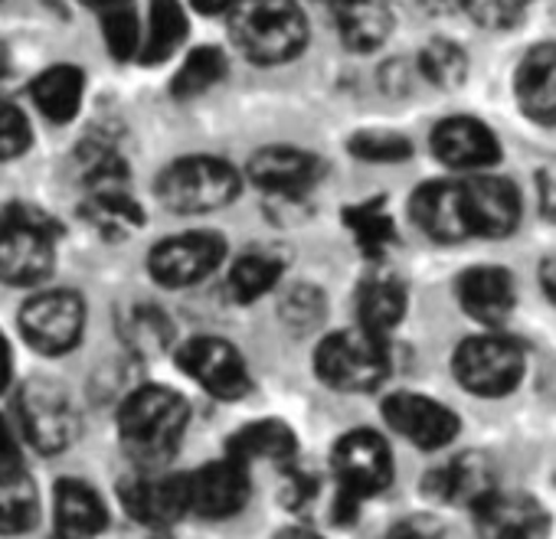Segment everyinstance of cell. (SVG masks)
Segmentation results:
<instances>
[{
	"mask_svg": "<svg viewBox=\"0 0 556 539\" xmlns=\"http://www.w3.org/2000/svg\"><path fill=\"white\" fill-rule=\"evenodd\" d=\"M190 409L180 393L167 386L131 389L118 409V435L131 461L141 467H161L187 432Z\"/></svg>",
	"mask_w": 556,
	"mask_h": 539,
	"instance_id": "1",
	"label": "cell"
},
{
	"mask_svg": "<svg viewBox=\"0 0 556 539\" xmlns=\"http://www.w3.org/2000/svg\"><path fill=\"white\" fill-rule=\"evenodd\" d=\"M229 27L245 60L262 66L289 63L308 43V17L299 0H236Z\"/></svg>",
	"mask_w": 556,
	"mask_h": 539,
	"instance_id": "2",
	"label": "cell"
},
{
	"mask_svg": "<svg viewBox=\"0 0 556 539\" xmlns=\"http://www.w3.org/2000/svg\"><path fill=\"white\" fill-rule=\"evenodd\" d=\"M60 226L37 206L11 203L0 209V282L40 285L56 261Z\"/></svg>",
	"mask_w": 556,
	"mask_h": 539,
	"instance_id": "3",
	"label": "cell"
},
{
	"mask_svg": "<svg viewBox=\"0 0 556 539\" xmlns=\"http://www.w3.org/2000/svg\"><path fill=\"white\" fill-rule=\"evenodd\" d=\"M315 373L338 393H370L390 373L387 341L364 331H338L315 350Z\"/></svg>",
	"mask_w": 556,
	"mask_h": 539,
	"instance_id": "4",
	"label": "cell"
},
{
	"mask_svg": "<svg viewBox=\"0 0 556 539\" xmlns=\"http://www.w3.org/2000/svg\"><path fill=\"white\" fill-rule=\"evenodd\" d=\"M239 190V170L206 154L184 157L157 177V196L170 213H213L229 206Z\"/></svg>",
	"mask_w": 556,
	"mask_h": 539,
	"instance_id": "5",
	"label": "cell"
},
{
	"mask_svg": "<svg viewBox=\"0 0 556 539\" xmlns=\"http://www.w3.org/2000/svg\"><path fill=\"white\" fill-rule=\"evenodd\" d=\"M455 380L481 399H497L517 389L523 376V354L514 341L507 337H471L455 350L452 360Z\"/></svg>",
	"mask_w": 556,
	"mask_h": 539,
	"instance_id": "6",
	"label": "cell"
},
{
	"mask_svg": "<svg viewBox=\"0 0 556 539\" xmlns=\"http://www.w3.org/2000/svg\"><path fill=\"white\" fill-rule=\"evenodd\" d=\"M334 474H338V497L351 503H364L367 497H377L393 480V458L387 441L377 432L357 428L348 432L331 454Z\"/></svg>",
	"mask_w": 556,
	"mask_h": 539,
	"instance_id": "7",
	"label": "cell"
},
{
	"mask_svg": "<svg viewBox=\"0 0 556 539\" xmlns=\"http://www.w3.org/2000/svg\"><path fill=\"white\" fill-rule=\"evenodd\" d=\"M17 412H21V425H24L27 441L43 454H56V451L70 448L76 432H79L76 409H73L66 389L56 386L53 380L27 383L21 389Z\"/></svg>",
	"mask_w": 556,
	"mask_h": 539,
	"instance_id": "8",
	"label": "cell"
},
{
	"mask_svg": "<svg viewBox=\"0 0 556 539\" xmlns=\"http://www.w3.org/2000/svg\"><path fill=\"white\" fill-rule=\"evenodd\" d=\"M21 331L40 354H66L83 341L86 301L73 292H40L21 311Z\"/></svg>",
	"mask_w": 556,
	"mask_h": 539,
	"instance_id": "9",
	"label": "cell"
},
{
	"mask_svg": "<svg viewBox=\"0 0 556 539\" xmlns=\"http://www.w3.org/2000/svg\"><path fill=\"white\" fill-rule=\"evenodd\" d=\"M226 258V242L219 232H180L151 248V279L164 288H187L213 275Z\"/></svg>",
	"mask_w": 556,
	"mask_h": 539,
	"instance_id": "10",
	"label": "cell"
},
{
	"mask_svg": "<svg viewBox=\"0 0 556 539\" xmlns=\"http://www.w3.org/2000/svg\"><path fill=\"white\" fill-rule=\"evenodd\" d=\"M177 367L216 399H242L252 386L242 354L219 337H193L177 350Z\"/></svg>",
	"mask_w": 556,
	"mask_h": 539,
	"instance_id": "11",
	"label": "cell"
},
{
	"mask_svg": "<svg viewBox=\"0 0 556 539\" xmlns=\"http://www.w3.org/2000/svg\"><path fill=\"white\" fill-rule=\"evenodd\" d=\"M481 539H549L546 506L523 490L494 487L471 506Z\"/></svg>",
	"mask_w": 556,
	"mask_h": 539,
	"instance_id": "12",
	"label": "cell"
},
{
	"mask_svg": "<svg viewBox=\"0 0 556 539\" xmlns=\"http://www.w3.org/2000/svg\"><path fill=\"white\" fill-rule=\"evenodd\" d=\"M118 497L125 513L151 529H170L180 516H187L184 474H161L154 467H144L122 480Z\"/></svg>",
	"mask_w": 556,
	"mask_h": 539,
	"instance_id": "13",
	"label": "cell"
},
{
	"mask_svg": "<svg viewBox=\"0 0 556 539\" xmlns=\"http://www.w3.org/2000/svg\"><path fill=\"white\" fill-rule=\"evenodd\" d=\"M383 415L393 432H400L406 441H413L422 451L445 448L462 428L458 415L448 406L419 393H393L383 402Z\"/></svg>",
	"mask_w": 556,
	"mask_h": 539,
	"instance_id": "14",
	"label": "cell"
},
{
	"mask_svg": "<svg viewBox=\"0 0 556 539\" xmlns=\"http://www.w3.org/2000/svg\"><path fill=\"white\" fill-rule=\"evenodd\" d=\"M184 487H187V513H200L213 519L239 513L249 500V474L245 464H239L236 458L210 461L200 471L184 474Z\"/></svg>",
	"mask_w": 556,
	"mask_h": 539,
	"instance_id": "15",
	"label": "cell"
},
{
	"mask_svg": "<svg viewBox=\"0 0 556 539\" xmlns=\"http://www.w3.org/2000/svg\"><path fill=\"white\" fill-rule=\"evenodd\" d=\"M245 174L258 190H265L271 196H282V200H295L318 183L321 161L302 147L275 144V147L255 151Z\"/></svg>",
	"mask_w": 556,
	"mask_h": 539,
	"instance_id": "16",
	"label": "cell"
},
{
	"mask_svg": "<svg viewBox=\"0 0 556 539\" xmlns=\"http://www.w3.org/2000/svg\"><path fill=\"white\" fill-rule=\"evenodd\" d=\"M462 196H465L471 235L504 239L517 229L520 196H517L514 183H507L501 177H471L462 183Z\"/></svg>",
	"mask_w": 556,
	"mask_h": 539,
	"instance_id": "17",
	"label": "cell"
},
{
	"mask_svg": "<svg viewBox=\"0 0 556 539\" xmlns=\"http://www.w3.org/2000/svg\"><path fill=\"white\" fill-rule=\"evenodd\" d=\"M494 467L484 454H458L452 458L448 464L435 467L426 474L422 480V490L429 500H439V503H452V506H475L481 497H488L494 490Z\"/></svg>",
	"mask_w": 556,
	"mask_h": 539,
	"instance_id": "18",
	"label": "cell"
},
{
	"mask_svg": "<svg viewBox=\"0 0 556 539\" xmlns=\"http://www.w3.org/2000/svg\"><path fill=\"white\" fill-rule=\"evenodd\" d=\"M413 219L435 242H462L471 235L462 183L452 180H432L419 187L413 196Z\"/></svg>",
	"mask_w": 556,
	"mask_h": 539,
	"instance_id": "19",
	"label": "cell"
},
{
	"mask_svg": "<svg viewBox=\"0 0 556 539\" xmlns=\"http://www.w3.org/2000/svg\"><path fill=\"white\" fill-rule=\"evenodd\" d=\"M432 151L442 164L455 170H481L491 167L501 154L497 138L488 125L475 118H445L432 131Z\"/></svg>",
	"mask_w": 556,
	"mask_h": 539,
	"instance_id": "20",
	"label": "cell"
},
{
	"mask_svg": "<svg viewBox=\"0 0 556 539\" xmlns=\"http://www.w3.org/2000/svg\"><path fill=\"white\" fill-rule=\"evenodd\" d=\"M514 92L533 121L556 125V43H543L523 56L514 76Z\"/></svg>",
	"mask_w": 556,
	"mask_h": 539,
	"instance_id": "21",
	"label": "cell"
},
{
	"mask_svg": "<svg viewBox=\"0 0 556 539\" xmlns=\"http://www.w3.org/2000/svg\"><path fill=\"white\" fill-rule=\"evenodd\" d=\"M458 301L478 324L497 328L514 311V279L504 268H471L458 279Z\"/></svg>",
	"mask_w": 556,
	"mask_h": 539,
	"instance_id": "22",
	"label": "cell"
},
{
	"mask_svg": "<svg viewBox=\"0 0 556 539\" xmlns=\"http://www.w3.org/2000/svg\"><path fill=\"white\" fill-rule=\"evenodd\" d=\"M56 526L63 539H96L109 526V510L96 487L83 480H63L56 487Z\"/></svg>",
	"mask_w": 556,
	"mask_h": 539,
	"instance_id": "23",
	"label": "cell"
},
{
	"mask_svg": "<svg viewBox=\"0 0 556 539\" xmlns=\"http://www.w3.org/2000/svg\"><path fill=\"white\" fill-rule=\"evenodd\" d=\"M299 451L295 432L278 422V419H262V422H249L245 428H239L229 441V458H236L239 464H252V461H271V464H289Z\"/></svg>",
	"mask_w": 556,
	"mask_h": 539,
	"instance_id": "24",
	"label": "cell"
},
{
	"mask_svg": "<svg viewBox=\"0 0 556 539\" xmlns=\"http://www.w3.org/2000/svg\"><path fill=\"white\" fill-rule=\"evenodd\" d=\"M83 216L89 219L92 229H99L105 239H125L135 229L144 226L141 206L128 196L125 183L112 187H89V196L83 203Z\"/></svg>",
	"mask_w": 556,
	"mask_h": 539,
	"instance_id": "25",
	"label": "cell"
},
{
	"mask_svg": "<svg viewBox=\"0 0 556 539\" xmlns=\"http://www.w3.org/2000/svg\"><path fill=\"white\" fill-rule=\"evenodd\" d=\"M338 27L341 40L354 53H370L387 43L393 30V11L387 0H348V4H338Z\"/></svg>",
	"mask_w": 556,
	"mask_h": 539,
	"instance_id": "26",
	"label": "cell"
},
{
	"mask_svg": "<svg viewBox=\"0 0 556 539\" xmlns=\"http://www.w3.org/2000/svg\"><path fill=\"white\" fill-rule=\"evenodd\" d=\"M406 315V288L393 275H374L357 292V318L364 331L387 341V334L403 321Z\"/></svg>",
	"mask_w": 556,
	"mask_h": 539,
	"instance_id": "27",
	"label": "cell"
},
{
	"mask_svg": "<svg viewBox=\"0 0 556 539\" xmlns=\"http://www.w3.org/2000/svg\"><path fill=\"white\" fill-rule=\"evenodd\" d=\"M83 92H86V76L76 66H50L34 79V102L56 125L76 118L83 105Z\"/></svg>",
	"mask_w": 556,
	"mask_h": 539,
	"instance_id": "28",
	"label": "cell"
},
{
	"mask_svg": "<svg viewBox=\"0 0 556 539\" xmlns=\"http://www.w3.org/2000/svg\"><path fill=\"white\" fill-rule=\"evenodd\" d=\"M282 272H286L282 255H275L268 248H252L239 255L229 268V295L239 305H252L282 282Z\"/></svg>",
	"mask_w": 556,
	"mask_h": 539,
	"instance_id": "29",
	"label": "cell"
},
{
	"mask_svg": "<svg viewBox=\"0 0 556 539\" xmlns=\"http://www.w3.org/2000/svg\"><path fill=\"white\" fill-rule=\"evenodd\" d=\"M344 226L367 258H383L396 245V222L383 200H367L344 209Z\"/></svg>",
	"mask_w": 556,
	"mask_h": 539,
	"instance_id": "30",
	"label": "cell"
},
{
	"mask_svg": "<svg viewBox=\"0 0 556 539\" xmlns=\"http://www.w3.org/2000/svg\"><path fill=\"white\" fill-rule=\"evenodd\" d=\"M187 40V14L180 0H151V17H148V37L141 47L144 63H164L170 60L180 43Z\"/></svg>",
	"mask_w": 556,
	"mask_h": 539,
	"instance_id": "31",
	"label": "cell"
},
{
	"mask_svg": "<svg viewBox=\"0 0 556 539\" xmlns=\"http://www.w3.org/2000/svg\"><path fill=\"white\" fill-rule=\"evenodd\" d=\"M37 513H40V500L27 471L0 477V532L4 536L27 532L37 523Z\"/></svg>",
	"mask_w": 556,
	"mask_h": 539,
	"instance_id": "32",
	"label": "cell"
},
{
	"mask_svg": "<svg viewBox=\"0 0 556 539\" xmlns=\"http://www.w3.org/2000/svg\"><path fill=\"white\" fill-rule=\"evenodd\" d=\"M125 341H128V347H131L135 357L154 360V357H161V354L170 347L174 328H170V321L164 318V311H157V308H151V305H141V308H135V311L128 315V321H125Z\"/></svg>",
	"mask_w": 556,
	"mask_h": 539,
	"instance_id": "33",
	"label": "cell"
},
{
	"mask_svg": "<svg viewBox=\"0 0 556 539\" xmlns=\"http://www.w3.org/2000/svg\"><path fill=\"white\" fill-rule=\"evenodd\" d=\"M226 76V56L219 50H210V47H200L193 50L184 66L177 69L174 82H170V92L177 99H197L203 95L206 89H213L219 79Z\"/></svg>",
	"mask_w": 556,
	"mask_h": 539,
	"instance_id": "34",
	"label": "cell"
},
{
	"mask_svg": "<svg viewBox=\"0 0 556 539\" xmlns=\"http://www.w3.org/2000/svg\"><path fill=\"white\" fill-rule=\"evenodd\" d=\"M102 37H105V47L112 50V56L122 63L135 60L141 53V27H138V14L131 11L128 0L102 8Z\"/></svg>",
	"mask_w": 556,
	"mask_h": 539,
	"instance_id": "35",
	"label": "cell"
},
{
	"mask_svg": "<svg viewBox=\"0 0 556 539\" xmlns=\"http://www.w3.org/2000/svg\"><path fill=\"white\" fill-rule=\"evenodd\" d=\"M419 69L422 76L439 86V89H455L465 82L468 76V60H465V50L452 40H432L422 56H419Z\"/></svg>",
	"mask_w": 556,
	"mask_h": 539,
	"instance_id": "36",
	"label": "cell"
},
{
	"mask_svg": "<svg viewBox=\"0 0 556 539\" xmlns=\"http://www.w3.org/2000/svg\"><path fill=\"white\" fill-rule=\"evenodd\" d=\"M348 147L357 161L367 164H400L413 154V144L390 131H357Z\"/></svg>",
	"mask_w": 556,
	"mask_h": 539,
	"instance_id": "37",
	"label": "cell"
},
{
	"mask_svg": "<svg viewBox=\"0 0 556 539\" xmlns=\"http://www.w3.org/2000/svg\"><path fill=\"white\" fill-rule=\"evenodd\" d=\"M282 318L299 331L315 328L325 318V295L315 285H295L282 301Z\"/></svg>",
	"mask_w": 556,
	"mask_h": 539,
	"instance_id": "38",
	"label": "cell"
},
{
	"mask_svg": "<svg viewBox=\"0 0 556 539\" xmlns=\"http://www.w3.org/2000/svg\"><path fill=\"white\" fill-rule=\"evenodd\" d=\"M34 144L30 121L11 102H0V161H17Z\"/></svg>",
	"mask_w": 556,
	"mask_h": 539,
	"instance_id": "39",
	"label": "cell"
},
{
	"mask_svg": "<svg viewBox=\"0 0 556 539\" xmlns=\"http://www.w3.org/2000/svg\"><path fill=\"white\" fill-rule=\"evenodd\" d=\"M530 0H462V8L468 11V17L481 27H491V30H504V27H514L523 11H527Z\"/></svg>",
	"mask_w": 556,
	"mask_h": 539,
	"instance_id": "40",
	"label": "cell"
},
{
	"mask_svg": "<svg viewBox=\"0 0 556 539\" xmlns=\"http://www.w3.org/2000/svg\"><path fill=\"white\" fill-rule=\"evenodd\" d=\"M14 471H24L21 467V448H17L11 425L4 422V415H0V477L14 474Z\"/></svg>",
	"mask_w": 556,
	"mask_h": 539,
	"instance_id": "41",
	"label": "cell"
},
{
	"mask_svg": "<svg viewBox=\"0 0 556 539\" xmlns=\"http://www.w3.org/2000/svg\"><path fill=\"white\" fill-rule=\"evenodd\" d=\"M435 536L439 529L429 519H403L387 532V539H435Z\"/></svg>",
	"mask_w": 556,
	"mask_h": 539,
	"instance_id": "42",
	"label": "cell"
},
{
	"mask_svg": "<svg viewBox=\"0 0 556 539\" xmlns=\"http://www.w3.org/2000/svg\"><path fill=\"white\" fill-rule=\"evenodd\" d=\"M232 4H236V0H190V8L200 11V14H206V17H213V14H229Z\"/></svg>",
	"mask_w": 556,
	"mask_h": 539,
	"instance_id": "43",
	"label": "cell"
},
{
	"mask_svg": "<svg viewBox=\"0 0 556 539\" xmlns=\"http://www.w3.org/2000/svg\"><path fill=\"white\" fill-rule=\"evenodd\" d=\"M8 383H11V347H8L4 334H0V393H4Z\"/></svg>",
	"mask_w": 556,
	"mask_h": 539,
	"instance_id": "44",
	"label": "cell"
},
{
	"mask_svg": "<svg viewBox=\"0 0 556 539\" xmlns=\"http://www.w3.org/2000/svg\"><path fill=\"white\" fill-rule=\"evenodd\" d=\"M540 282H543L546 295H549V298H553V305H556V258H549V261L540 268Z\"/></svg>",
	"mask_w": 556,
	"mask_h": 539,
	"instance_id": "45",
	"label": "cell"
},
{
	"mask_svg": "<svg viewBox=\"0 0 556 539\" xmlns=\"http://www.w3.org/2000/svg\"><path fill=\"white\" fill-rule=\"evenodd\" d=\"M275 539H321V536L312 532V529H305V526H292V529H282Z\"/></svg>",
	"mask_w": 556,
	"mask_h": 539,
	"instance_id": "46",
	"label": "cell"
},
{
	"mask_svg": "<svg viewBox=\"0 0 556 539\" xmlns=\"http://www.w3.org/2000/svg\"><path fill=\"white\" fill-rule=\"evenodd\" d=\"M422 4H426L429 11H439V14H445V11H455V8H462V0H422Z\"/></svg>",
	"mask_w": 556,
	"mask_h": 539,
	"instance_id": "47",
	"label": "cell"
},
{
	"mask_svg": "<svg viewBox=\"0 0 556 539\" xmlns=\"http://www.w3.org/2000/svg\"><path fill=\"white\" fill-rule=\"evenodd\" d=\"M157 539H180L174 529H157Z\"/></svg>",
	"mask_w": 556,
	"mask_h": 539,
	"instance_id": "48",
	"label": "cell"
},
{
	"mask_svg": "<svg viewBox=\"0 0 556 539\" xmlns=\"http://www.w3.org/2000/svg\"><path fill=\"white\" fill-rule=\"evenodd\" d=\"M89 4H96V8H109V4H118V0H89Z\"/></svg>",
	"mask_w": 556,
	"mask_h": 539,
	"instance_id": "49",
	"label": "cell"
},
{
	"mask_svg": "<svg viewBox=\"0 0 556 539\" xmlns=\"http://www.w3.org/2000/svg\"><path fill=\"white\" fill-rule=\"evenodd\" d=\"M331 4H334V8H338V4H348V0H331Z\"/></svg>",
	"mask_w": 556,
	"mask_h": 539,
	"instance_id": "50",
	"label": "cell"
}]
</instances>
